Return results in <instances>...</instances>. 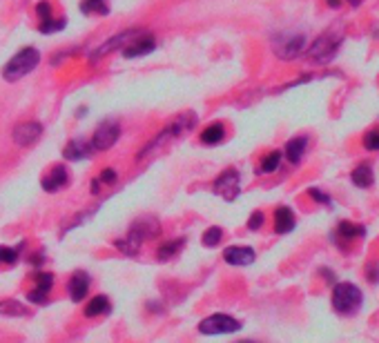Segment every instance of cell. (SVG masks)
<instances>
[{
  "label": "cell",
  "mask_w": 379,
  "mask_h": 343,
  "mask_svg": "<svg viewBox=\"0 0 379 343\" xmlns=\"http://www.w3.org/2000/svg\"><path fill=\"white\" fill-rule=\"evenodd\" d=\"M328 5L330 7H339V0H328Z\"/></svg>",
  "instance_id": "8d00e7d4"
},
{
  "label": "cell",
  "mask_w": 379,
  "mask_h": 343,
  "mask_svg": "<svg viewBox=\"0 0 379 343\" xmlns=\"http://www.w3.org/2000/svg\"><path fill=\"white\" fill-rule=\"evenodd\" d=\"M306 145H308V139H306V137H297V139H292V141H288V145H286V156H288V161H290L292 165H297V163H299V161L303 158Z\"/></svg>",
  "instance_id": "44dd1931"
},
{
  "label": "cell",
  "mask_w": 379,
  "mask_h": 343,
  "mask_svg": "<svg viewBox=\"0 0 379 343\" xmlns=\"http://www.w3.org/2000/svg\"><path fill=\"white\" fill-rule=\"evenodd\" d=\"M121 137V128H119V123H114V121H103L101 125H98V130L94 132V137H92V147L94 152H105V150H110L116 145V141H119Z\"/></svg>",
  "instance_id": "52a82bcc"
},
{
  "label": "cell",
  "mask_w": 379,
  "mask_h": 343,
  "mask_svg": "<svg viewBox=\"0 0 379 343\" xmlns=\"http://www.w3.org/2000/svg\"><path fill=\"white\" fill-rule=\"evenodd\" d=\"M69 183V174L65 165H56L51 167L47 174L43 176V189L45 192H58V189H62Z\"/></svg>",
  "instance_id": "5bb4252c"
},
{
  "label": "cell",
  "mask_w": 379,
  "mask_h": 343,
  "mask_svg": "<svg viewBox=\"0 0 379 343\" xmlns=\"http://www.w3.org/2000/svg\"><path fill=\"white\" fill-rule=\"evenodd\" d=\"M223 261L230 265H250L255 263V250L246 246H232L223 250Z\"/></svg>",
  "instance_id": "4fadbf2b"
},
{
  "label": "cell",
  "mask_w": 379,
  "mask_h": 343,
  "mask_svg": "<svg viewBox=\"0 0 379 343\" xmlns=\"http://www.w3.org/2000/svg\"><path fill=\"white\" fill-rule=\"evenodd\" d=\"M321 272H323V276L328 279V281H335V274H330V270H321Z\"/></svg>",
  "instance_id": "d590c367"
},
{
  "label": "cell",
  "mask_w": 379,
  "mask_h": 343,
  "mask_svg": "<svg viewBox=\"0 0 379 343\" xmlns=\"http://www.w3.org/2000/svg\"><path fill=\"white\" fill-rule=\"evenodd\" d=\"M67 290H69V299L74 303L83 301L89 290V276L85 272H74V276H71L67 283Z\"/></svg>",
  "instance_id": "e0dca14e"
},
{
  "label": "cell",
  "mask_w": 379,
  "mask_h": 343,
  "mask_svg": "<svg viewBox=\"0 0 379 343\" xmlns=\"http://www.w3.org/2000/svg\"><path fill=\"white\" fill-rule=\"evenodd\" d=\"M241 330V323L237 319L228 317V314H212V317L203 319L198 323V332L201 335H230V332Z\"/></svg>",
  "instance_id": "8992f818"
},
{
  "label": "cell",
  "mask_w": 379,
  "mask_h": 343,
  "mask_svg": "<svg viewBox=\"0 0 379 343\" xmlns=\"http://www.w3.org/2000/svg\"><path fill=\"white\" fill-rule=\"evenodd\" d=\"M364 145H366V150H373V152H377L379 150V130H371L364 137Z\"/></svg>",
  "instance_id": "4dcf8cb0"
},
{
  "label": "cell",
  "mask_w": 379,
  "mask_h": 343,
  "mask_svg": "<svg viewBox=\"0 0 379 343\" xmlns=\"http://www.w3.org/2000/svg\"><path fill=\"white\" fill-rule=\"evenodd\" d=\"M279 165H282V154H279V152H270V154L261 161L259 172L261 174H273V172H277Z\"/></svg>",
  "instance_id": "4316f807"
},
{
  "label": "cell",
  "mask_w": 379,
  "mask_h": 343,
  "mask_svg": "<svg viewBox=\"0 0 379 343\" xmlns=\"http://www.w3.org/2000/svg\"><path fill=\"white\" fill-rule=\"evenodd\" d=\"M0 314H5V317H25L27 308L14 299H5V301H0Z\"/></svg>",
  "instance_id": "d4e9b609"
},
{
  "label": "cell",
  "mask_w": 379,
  "mask_h": 343,
  "mask_svg": "<svg viewBox=\"0 0 379 343\" xmlns=\"http://www.w3.org/2000/svg\"><path fill=\"white\" fill-rule=\"evenodd\" d=\"M94 152V147H92V143H85V141H80V139H76V141H69L67 143V147H65V158L67 161H80V158H87L89 154Z\"/></svg>",
  "instance_id": "ffe728a7"
},
{
  "label": "cell",
  "mask_w": 379,
  "mask_h": 343,
  "mask_svg": "<svg viewBox=\"0 0 379 343\" xmlns=\"http://www.w3.org/2000/svg\"><path fill=\"white\" fill-rule=\"evenodd\" d=\"M194 123H196V116L192 114V112H187V114H181L179 116L176 121H172L168 125V128L159 134L157 139H152L150 143H148V147H143L141 152H139V161H143V158H148V156H152L154 154L157 150H161L165 145L168 141H172V139H179V137H183L185 132H190L194 128Z\"/></svg>",
  "instance_id": "7a4b0ae2"
},
{
  "label": "cell",
  "mask_w": 379,
  "mask_h": 343,
  "mask_svg": "<svg viewBox=\"0 0 379 343\" xmlns=\"http://www.w3.org/2000/svg\"><path fill=\"white\" fill-rule=\"evenodd\" d=\"M308 194L314 198V201H319V203H323V205H328V207L332 205L330 196H326V194H323L321 189H317V187H310V189H308Z\"/></svg>",
  "instance_id": "1f68e13d"
},
{
  "label": "cell",
  "mask_w": 379,
  "mask_h": 343,
  "mask_svg": "<svg viewBox=\"0 0 379 343\" xmlns=\"http://www.w3.org/2000/svg\"><path fill=\"white\" fill-rule=\"evenodd\" d=\"M214 192L219 194L223 201H234L241 192L239 183V172L237 169H225L219 174V178L214 180Z\"/></svg>",
  "instance_id": "ba28073f"
},
{
  "label": "cell",
  "mask_w": 379,
  "mask_h": 343,
  "mask_svg": "<svg viewBox=\"0 0 379 343\" xmlns=\"http://www.w3.org/2000/svg\"><path fill=\"white\" fill-rule=\"evenodd\" d=\"M373 180H375V176H373V167L368 165V163H362V165H357V167L353 169V183H355L357 187H362V189L371 187Z\"/></svg>",
  "instance_id": "7402d4cb"
},
{
  "label": "cell",
  "mask_w": 379,
  "mask_h": 343,
  "mask_svg": "<svg viewBox=\"0 0 379 343\" xmlns=\"http://www.w3.org/2000/svg\"><path fill=\"white\" fill-rule=\"evenodd\" d=\"M295 225H297V221H295V214H292L290 207H286V205L277 207V212H275V232L277 234H288V232L295 230Z\"/></svg>",
  "instance_id": "d6986e66"
},
{
  "label": "cell",
  "mask_w": 379,
  "mask_h": 343,
  "mask_svg": "<svg viewBox=\"0 0 379 343\" xmlns=\"http://www.w3.org/2000/svg\"><path fill=\"white\" fill-rule=\"evenodd\" d=\"M348 3L353 5V7H359V0H348Z\"/></svg>",
  "instance_id": "74e56055"
},
{
  "label": "cell",
  "mask_w": 379,
  "mask_h": 343,
  "mask_svg": "<svg viewBox=\"0 0 379 343\" xmlns=\"http://www.w3.org/2000/svg\"><path fill=\"white\" fill-rule=\"evenodd\" d=\"M185 246V239H176V241H168L159 248V259H170L174 257L179 250Z\"/></svg>",
  "instance_id": "83f0119b"
},
{
  "label": "cell",
  "mask_w": 379,
  "mask_h": 343,
  "mask_svg": "<svg viewBox=\"0 0 379 343\" xmlns=\"http://www.w3.org/2000/svg\"><path fill=\"white\" fill-rule=\"evenodd\" d=\"M339 45H341V29H328L312 43V47L308 49V58L317 62V65H326L337 54Z\"/></svg>",
  "instance_id": "5b68a950"
},
{
  "label": "cell",
  "mask_w": 379,
  "mask_h": 343,
  "mask_svg": "<svg viewBox=\"0 0 379 343\" xmlns=\"http://www.w3.org/2000/svg\"><path fill=\"white\" fill-rule=\"evenodd\" d=\"M38 16H41V32L43 34H51V32H58V29H62L65 27V18H60V21L56 23L51 18V7H49V3H38Z\"/></svg>",
  "instance_id": "ac0fdd59"
},
{
  "label": "cell",
  "mask_w": 379,
  "mask_h": 343,
  "mask_svg": "<svg viewBox=\"0 0 379 343\" xmlns=\"http://www.w3.org/2000/svg\"><path fill=\"white\" fill-rule=\"evenodd\" d=\"M38 60H41L38 49L25 47V49H21L12 60L7 62L5 69H3V76L9 80V83H14V80L23 78V76L30 74V71H34L36 65H38Z\"/></svg>",
  "instance_id": "277c9868"
},
{
  "label": "cell",
  "mask_w": 379,
  "mask_h": 343,
  "mask_svg": "<svg viewBox=\"0 0 379 343\" xmlns=\"http://www.w3.org/2000/svg\"><path fill=\"white\" fill-rule=\"evenodd\" d=\"M362 290L353 283H337L335 290H332V308L339 314H344V317L357 314V310L362 308Z\"/></svg>",
  "instance_id": "3957f363"
},
{
  "label": "cell",
  "mask_w": 379,
  "mask_h": 343,
  "mask_svg": "<svg viewBox=\"0 0 379 343\" xmlns=\"http://www.w3.org/2000/svg\"><path fill=\"white\" fill-rule=\"evenodd\" d=\"M54 285V276L49 272H38L36 274V287L34 292H30V301L32 303H45L47 301V294Z\"/></svg>",
  "instance_id": "2e32d148"
},
{
  "label": "cell",
  "mask_w": 379,
  "mask_h": 343,
  "mask_svg": "<svg viewBox=\"0 0 379 343\" xmlns=\"http://www.w3.org/2000/svg\"><path fill=\"white\" fill-rule=\"evenodd\" d=\"M157 47V43H154V36H150V34H139L137 38H132L128 45L123 47V56L125 58H139V56H146V54H152Z\"/></svg>",
  "instance_id": "8fae6325"
},
{
  "label": "cell",
  "mask_w": 379,
  "mask_h": 343,
  "mask_svg": "<svg viewBox=\"0 0 379 343\" xmlns=\"http://www.w3.org/2000/svg\"><path fill=\"white\" fill-rule=\"evenodd\" d=\"M264 225V212H252L250 221H248V228L250 230H259Z\"/></svg>",
  "instance_id": "d6a6232c"
},
{
  "label": "cell",
  "mask_w": 379,
  "mask_h": 343,
  "mask_svg": "<svg viewBox=\"0 0 379 343\" xmlns=\"http://www.w3.org/2000/svg\"><path fill=\"white\" fill-rule=\"evenodd\" d=\"M303 47H306V36H303V34L286 36V38H282V40L275 43L277 56H282V58H286V60H290V58L297 56V54H301Z\"/></svg>",
  "instance_id": "7c38bea8"
},
{
  "label": "cell",
  "mask_w": 379,
  "mask_h": 343,
  "mask_svg": "<svg viewBox=\"0 0 379 343\" xmlns=\"http://www.w3.org/2000/svg\"><path fill=\"white\" fill-rule=\"evenodd\" d=\"M98 180L105 183V185H114L116 183V172L114 169H103L101 176H98Z\"/></svg>",
  "instance_id": "836d02e7"
},
{
  "label": "cell",
  "mask_w": 379,
  "mask_h": 343,
  "mask_svg": "<svg viewBox=\"0 0 379 343\" xmlns=\"http://www.w3.org/2000/svg\"><path fill=\"white\" fill-rule=\"evenodd\" d=\"M18 257H21V250L18 248H3L0 246V263H5V265H14Z\"/></svg>",
  "instance_id": "f546056e"
},
{
  "label": "cell",
  "mask_w": 379,
  "mask_h": 343,
  "mask_svg": "<svg viewBox=\"0 0 379 343\" xmlns=\"http://www.w3.org/2000/svg\"><path fill=\"white\" fill-rule=\"evenodd\" d=\"M223 137H225L223 123H212L201 132V143H205V145H216V143L223 141Z\"/></svg>",
  "instance_id": "603a6c76"
},
{
  "label": "cell",
  "mask_w": 379,
  "mask_h": 343,
  "mask_svg": "<svg viewBox=\"0 0 379 343\" xmlns=\"http://www.w3.org/2000/svg\"><path fill=\"white\" fill-rule=\"evenodd\" d=\"M43 137V125L36 123V121H27V123H21L16 125L14 130V143L21 147H30L34 145L36 141Z\"/></svg>",
  "instance_id": "30bf717a"
},
{
  "label": "cell",
  "mask_w": 379,
  "mask_h": 343,
  "mask_svg": "<svg viewBox=\"0 0 379 343\" xmlns=\"http://www.w3.org/2000/svg\"><path fill=\"white\" fill-rule=\"evenodd\" d=\"M159 232H161V223L154 219V216H141V219H137V221L132 223L128 237H125V239H119V241L114 243V246L119 248V250L123 252V255L134 257V255H137V252L141 250L143 241L159 237Z\"/></svg>",
  "instance_id": "6da1fadb"
},
{
  "label": "cell",
  "mask_w": 379,
  "mask_h": 343,
  "mask_svg": "<svg viewBox=\"0 0 379 343\" xmlns=\"http://www.w3.org/2000/svg\"><path fill=\"white\" fill-rule=\"evenodd\" d=\"M139 34H143V29H128V32H123V34H119V36H114L112 40H107L105 45H101L96 51H94V58L92 60H98L101 56H105V54H110V51H116L119 47H125L132 38H137Z\"/></svg>",
  "instance_id": "9a60e30c"
},
{
  "label": "cell",
  "mask_w": 379,
  "mask_h": 343,
  "mask_svg": "<svg viewBox=\"0 0 379 343\" xmlns=\"http://www.w3.org/2000/svg\"><path fill=\"white\" fill-rule=\"evenodd\" d=\"M221 239H223V230L221 228H207L205 232H203V246L205 248H216L221 243Z\"/></svg>",
  "instance_id": "f1b7e54d"
},
{
  "label": "cell",
  "mask_w": 379,
  "mask_h": 343,
  "mask_svg": "<svg viewBox=\"0 0 379 343\" xmlns=\"http://www.w3.org/2000/svg\"><path fill=\"white\" fill-rule=\"evenodd\" d=\"M107 310H110V301H107V296L98 294L85 305V317H98V314H103Z\"/></svg>",
  "instance_id": "cb8c5ba5"
},
{
  "label": "cell",
  "mask_w": 379,
  "mask_h": 343,
  "mask_svg": "<svg viewBox=\"0 0 379 343\" xmlns=\"http://www.w3.org/2000/svg\"><path fill=\"white\" fill-rule=\"evenodd\" d=\"M366 279L371 283H379V268L377 265H368L366 268Z\"/></svg>",
  "instance_id": "e575fe53"
},
{
  "label": "cell",
  "mask_w": 379,
  "mask_h": 343,
  "mask_svg": "<svg viewBox=\"0 0 379 343\" xmlns=\"http://www.w3.org/2000/svg\"><path fill=\"white\" fill-rule=\"evenodd\" d=\"M80 9H83V14H110L107 0H80Z\"/></svg>",
  "instance_id": "484cf974"
},
{
  "label": "cell",
  "mask_w": 379,
  "mask_h": 343,
  "mask_svg": "<svg viewBox=\"0 0 379 343\" xmlns=\"http://www.w3.org/2000/svg\"><path fill=\"white\" fill-rule=\"evenodd\" d=\"M366 234V228L364 225H355V223H339L337 225V230L335 234H332V241H335V246L339 250H348V248H353V243L359 241Z\"/></svg>",
  "instance_id": "9c48e42d"
}]
</instances>
